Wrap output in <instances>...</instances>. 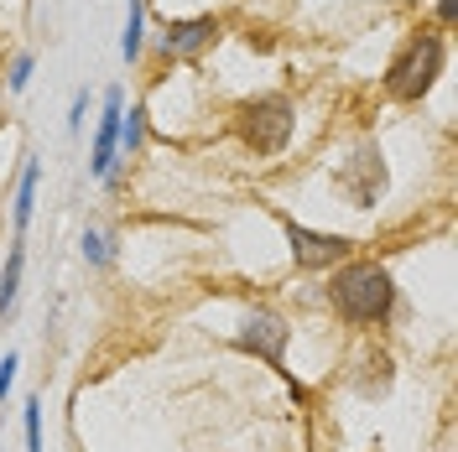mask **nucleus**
I'll return each mask as SVG.
<instances>
[{"label": "nucleus", "instance_id": "obj_15", "mask_svg": "<svg viewBox=\"0 0 458 452\" xmlns=\"http://www.w3.org/2000/svg\"><path fill=\"white\" fill-rule=\"evenodd\" d=\"M11 380H16V359L0 364V400H5V390H11Z\"/></svg>", "mask_w": 458, "mask_h": 452}, {"label": "nucleus", "instance_id": "obj_14", "mask_svg": "<svg viewBox=\"0 0 458 452\" xmlns=\"http://www.w3.org/2000/svg\"><path fill=\"white\" fill-rule=\"evenodd\" d=\"M31 79V57H16V68H11V88H27Z\"/></svg>", "mask_w": 458, "mask_h": 452}, {"label": "nucleus", "instance_id": "obj_3", "mask_svg": "<svg viewBox=\"0 0 458 452\" xmlns=\"http://www.w3.org/2000/svg\"><path fill=\"white\" fill-rule=\"evenodd\" d=\"M240 136H245V146L260 151V156L282 151V146L292 141V105H286L282 94H260V99H250V105L240 110Z\"/></svg>", "mask_w": 458, "mask_h": 452}, {"label": "nucleus", "instance_id": "obj_7", "mask_svg": "<svg viewBox=\"0 0 458 452\" xmlns=\"http://www.w3.org/2000/svg\"><path fill=\"white\" fill-rule=\"evenodd\" d=\"M219 37L214 27V16H193V21H167V37H162V47L167 57H199L208 42Z\"/></svg>", "mask_w": 458, "mask_h": 452}, {"label": "nucleus", "instance_id": "obj_2", "mask_svg": "<svg viewBox=\"0 0 458 452\" xmlns=\"http://www.w3.org/2000/svg\"><path fill=\"white\" fill-rule=\"evenodd\" d=\"M437 68H443V37L417 31V37L396 53V63L386 68V88H391L396 99H422L432 88V79H437Z\"/></svg>", "mask_w": 458, "mask_h": 452}, {"label": "nucleus", "instance_id": "obj_12", "mask_svg": "<svg viewBox=\"0 0 458 452\" xmlns=\"http://www.w3.org/2000/svg\"><path fill=\"white\" fill-rule=\"evenodd\" d=\"M27 448L42 452V416H37V400L27 406Z\"/></svg>", "mask_w": 458, "mask_h": 452}, {"label": "nucleus", "instance_id": "obj_9", "mask_svg": "<svg viewBox=\"0 0 458 452\" xmlns=\"http://www.w3.org/2000/svg\"><path fill=\"white\" fill-rule=\"evenodd\" d=\"M21 265H27V255L11 250V260H5V281H0V317L16 307V291H21Z\"/></svg>", "mask_w": 458, "mask_h": 452}, {"label": "nucleus", "instance_id": "obj_11", "mask_svg": "<svg viewBox=\"0 0 458 452\" xmlns=\"http://www.w3.org/2000/svg\"><path fill=\"white\" fill-rule=\"evenodd\" d=\"M31 203H37V167H27V177H21V193H16V229L31 224Z\"/></svg>", "mask_w": 458, "mask_h": 452}, {"label": "nucleus", "instance_id": "obj_5", "mask_svg": "<svg viewBox=\"0 0 458 452\" xmlns=\"http://www.w3.org/2000/svg\"><path fill=\"white\" fill-rule=\"evenodd\" d=\"M286 239H292V260L302 271H323V265H339L349 239L344 234H318V229H302V224H286Z\"/></svg>", "mask_w": 458, "mask_h": 452}, {"label": "nucleus", "instance_id": "obj_4", "mask_svg": "<svg viewBox=\"0 0 458 452\" xmlns=\"http://www.w3.org/2000/svg\"><path fill=\"white\" fill-rule=\"evenodd\" d=\"M339 182H344V193L354 198V208H375L380 193H386V162H380V151L375 146H360L354 162L339 167Z\"/></svg>", "mask_w": 458, "mask_h": 452}, {"label": "nucleus", "instance_id": "obj_10", "mask_svg": "<svg viewBox=\"0 0 458 452\" xmlns=\"http://www.w3.org/2000/svg\"><path fill=\"white\" fill-rule=\"evenodd\" d=\"M120 53L141 57V0H131V16H125V37H120Z\"/></svg>", "mask_w": 458, "mask_h": 452}, {"label": "nucleus", "instance_id": "obj_8", "mask_svg": "<svg viewBox=\"0 0 458 452\" xmlns=\"http://www.w3.org/2000/svg\"><path fill=\"white\" fill-rule=\"evenodd\" d=\"M114 146H120V94L105 99V120H99V136H94V172H99V177H110Z\"/></svg>", "mask_w": 458, "mask_h": 452}, {"label": "nucleus", "instance_id": "obj_1", "mask_svg": "<svg viewBox=\"0 0 458 452\" xmlns=\"http://www.w3.org/2000/svg\"><path fill=\"white\" fill-rule=\"evenodd\" d=\"M328 302H334L339 317H349V322H380V317L391 312V302H396V281H391L386 265L354 260V265H344L339 276H334Z\"/></svg>", "mask_w": 458, "mask_h": 452}, {"label": "nucleus", "instance_id": "obj_13", "mask_svg": "<svg viewBox=\"0 0 458 452\" xmlns=\"http://www.w3.org/2000/svg\"><path fill=\"white\" fill-rule=\"evenodd\" d=\"M84 255L94 260V265H105V260H110V250H105V239H99V234H84Z\"/></svg>", "mask_w": 458, "mask_h": 452}, {"label": "nucleus", "instance_id": "obj_6", "mask_svg": "<svg viewBox=\"0 0 458 452\" xmlns=\"http://www.w3.org/2000/svg\"><path fill=\"white\" fill-rule=\"evenodd\" d=\"M286 339H292V328H286L276 312H256V317H245V328H240V348H245V354H260L266 364H282Z\"/></svg>", "mask_w": 458, "mask_h": 452}]
</instances>
